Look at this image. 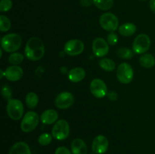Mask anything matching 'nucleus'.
Masks as SVG:
<instances>
[{"mask_svg":"<svg viewBox=\"0 0 155 154\" xmlns=\"http://www.w3.org/2000/svg\"><path fill=\"white\" fill-rule=\"evenodd\" d=\"M24 53L28 60L32 61L40 60L45 54V46L42 41L38 37L30 38L26 44Z\"/></svg>","mask_w":155,"mask_h":154,"instance_id":"f257e3e1","label":"nucleus"},{"mask_svg":"<svg viewBox=\"0 0 155 154\" xmlns=\"http://www.w3.org/2000/svg\"><path fill=\"white\" fill-rule=\"evenodd\" d=\"M22 44L21 36L17 33H10L3 36L1 39L2 49L8 53L18 51Z\"/></svg>","mask_w":155,"mask_h":154,"instance_id":"f03ea898","label":"nucleus"},{"mask_svg":"<svg viewBox=\"0 0 155 154\" xmlns=\"http://www.w3.org/2000/svg\"><path fill=\"white\" fill-rule=\"evenodd\" d=\"M6 110L12 120L18 121L23 117L24 112V104L20 100L11 99L8 101Z\"/></svg>","mask_w":155,"mask_h":154,"instance_id":"7ed1b4c3","label":"nucleus"},{"mask_svg":"<svg viewBox=\"0 0 155 154\" xmlns=\"http://www.w3.org/2000/svg\"><path fill=\"white\" fill-rule=\"evenodd\" d=\"M39 115L33 111H29L23 116L21 128L25 133L31 132L37 127L39 122Z\"/></svg>","mask_w":155,"mask_h":154,"instance_id":"20e7f679","label":"nucleus"},{"mask_svg":"<svg viewBox=\"0 0 155 154\" xmlns=\"http://www.w3.org/2000/svg\"><path fill=\"white\" fill-rule=\"evenodd\" d=\"M99 24L104 30L108 32H114L119 28V20L117 17L110 12H106L101 15Z\"/></svg>","mask_w":155,"mask_h":154,"instance_id":"39448f33","label":"nucleus"},{"mask_svg":"<svg viewBox=\"0 0 155 154\" xmlns=\"http://www.w3.org/2000/svg\"><path fill=\"white\" fill-rule=\"evenodd\" d=\"M134 76V71L131 65L128 63H122L117 69V77L118 81L123 84H129Z\"/></svg>","mask_w":155,"mask_h":154,"instance_id":"423d86ee","label":"nucleus"},{"mask_svg":"<svg viewBox=\"0 0 155 154\" xmlns=\"http://www.w3.org/2000/svg\"><path fill=\"white\" fill-rule=\"evenodd\" d=\"M70 134V126L68 122L64 119L57 121L51 130V135L54 139L64 140L68 137Z\"/></svg>","mask_w":155,"mask_h":154,"instance_id":"0eeeda50","label":"nucleus"},{"mask_svg":"<svg viewBox=\"0 0 155 154\" xmlns=\"http://www.w3.org/2000/svg\"><path fill=\"white\" fill-rule=\"evenodd\" d=\"M151 39L146 34H139L135 38L133 43V50L136 54H145L151 47Z\"/></svg>","mask_w":155,"mask_h":154,"instance_id":"6e6552de","label":"nucleus"},{"mask_svg":"<svg viewBox=\"0 0 155 154\" xmlns=\"http://www.w3.org/2000/svg\"><path fill=\"white\" fill-rule=\"evenodd\" d=\"M85 45L80 39H71L65 43L64 51L69 56H77L83 53Z\"/></svg>","mask_w":155,"mask_h":154,"instance_id":"1a4fd4ad","label":"nucleus"},{"mask_svg":"<svg viewBox=\"0 0 155 154\" xmlns=\"http://www.w3.org/2000/svg\"><path fill=\"white\" fill-rule=\"evenodd\" d=\"M74 95L68 91H63L59 93L54 99V104L56 107L61 110L68 109L74 104Z\"/></svg>","mask_w":155,"mask_h":154,"instance_id":"9d476101","label":"nucleus"},{"mask_svg":"<svg viewBox=\"0 0 155 154\" xmlns=\"http://www.w3.org/2000/svg\"><path fill=\"white\" fill-rule=\"evenodd\" d=\"M90 91L94 97L102 98L107 96V87L105 82L101 79H95L90 83Z\"/></svg>","mask_w":155,"mask_h":154,"instance_id":"9b49d317","label":"nucleus"},{"mask_svg":"<svg viewBox=\"0 0 155 154\" xmlns=\"http://www.w3.org/2000/svg\"><path fill=\"white\" fill-rule=\"evenodd\" d=\"M92 51L96 57H104L109 52V44L102 38H95L92 42Z\"/></svg>","mask_w":155,"mask_h":154,"instance_id":"f8f14e48","label":"nucleus"},{"mask_svg":"<svg viewBox=\"0 0 155 154\" xmlns=\"http://www.w3.org/2000/svg\"><path fill=\"white\" fill-rule=\"evenodd\" d=\"M109 147V141L104 135L96 136L94 138L92 144V149L95 153L104 154L107 152Z\"/></svg>","mask_w":155,"mask_h":154,"instance_id":"ddd939ff","label":"nucleus"},{"mask_svg":"<svg viewBox=\"0 0 155 154\" xmlns=\"http://www.w3.org/2000/svg\"><path fill=\"white\" fill-rule=\"evenodd\" d=\"M24 75V70L18 65H12L5 70V77L11 82H16Z\"/></svg>","mask_w":155,"mask_h":154,"instance_id":"4468645a","label":"nucleus"},{"mask_svg":"<svg viewBox=\"0 0 155 154\" xmlns=\"http://www.w3.org/2000/svg\"><path fill=\"white\" fill-rule=\"evenodd\" d=\"M58 119V113L57 111L52 109L46 110L42 113L40 116V120L44 125H51L57 122Z\"/></svg>","mask_w":155,"mask_h":154,"instance_id":"2eb2a0df","label":"nucleus"},{"mask_svg":"<svg viewBox=\"0 0 155 154\" xmlns=\"http://www.w3.org/2000/svg\"><path fill=\"white\" fill-rule=\"evenodd\" d=\"M71 152L73 154H87L88 149L84 140L75 138L71 143Z\"/></svg>","mask_w":155,"mask_h":154,"instance_id":"dca6fc26","label":"nucleus"},{"mask_svg":"<svg viewBox=\"0 0 155 154\" xmlns=\"http://www.w3.org/2000/svg\"><path fill=\"white\" fill-rule=\"evenodd\" d=\"M86 77V71L81 67H75L71 69L68 72V79L72 82H79Z\"/></svg>","mask_w":155,"mask_h":154,"instance_id":"f3484780","label":"nucleus"},{"mask_svg":"<svg viewBox=\"0 0 155 154\" xmlns=\"http://www.w3.org/2000/svg\"><path fill=\"white\" fill-rule=\"evenodd\" d=\"M9 154H32L28 144L25 142L20 141L15 143L11 147Z\"/></svg>","mask_w":155,"mask_h":154,"instance_id":"a211bd4d","label":"nucleus"},{"mask_svg":"<svg viewBox=\"0 0 155 154\" xmlns=\"http://www.w3.org/2000/svg\"><path fill=\"white\" fill-rule=\"evenodd\" d=\"M119 33L123 36H132L136 32V26L133 23H126L120 26Z\"/></svg>","mask_w":155,"mask_h":154,"instance_id":"6ab92c4d","label":"nucleus"},{"mask_svg":"<svg viewBox=\"0 0 155 154\" xmlns=\"http://www.w3.org/2000/svg\"><path fill=\"white\" fill-rule=\"evenodd\" d=\"M139 63L143 67L151 68L155 65V57L151 54L145 53L139 57Z\"/></svg>","mask_w":155,"mask_h":154,"instance_id":"aec40b11","label":"nucleus"},{"mask_svg":"<svg viewBox=\"0 0 155 154\" xmlns=\"http://www.w3.org/2000/svg\"><path fill=\"white\" fill-rule=\"evenodd\" d=\"M100 67L107 72H112L116 68V63L110 58H101L98 62Z\"/></svg>","mask_w":155,"mask_h":154,"instance_id":"412c9836","label":"nucleus"},{"mask_svg":"<svg viewBox=\"0 0 155 154\" xmlns=\"http://www.w3.org/2000/svg\"><path fill=\"white\" fill-rule=\"evenodd\" d=\"M25 102L27 107L30 109L36 108L39 103L38 95L34 92H29L25 98Z\"/></svg>","mask_w":155,"mask_h":154,"instance_id":"4be33fe9","label":"nucleus"},{"mask_svg":"<svg viewBox=\"0 0 155 154\" xmlns=\"http://www.w3.org/2000/svg\"><path fill=\"white\" fill-rule=\"evenodd\" d=\"M93 4L101 10L107 11L113 7L114 0H93Z\"/></svg>","mask_w":155,"mask_h":154,"instance_id":"5701e85b","label":"nucleus"},{"mask_svg":"<svg viewBox=\"0 0 155 154\" xmlns=\"http://www.w3.org/2000/svg\"><path fill=\"white\" fill-rule=\"evenodd\" d=\"M133 52L134 51L127 48H120L117 51V55L120 58L124 59V60H130L133 57Z\"/></svg>","mask_w":155,"mask_h":154,"instance_id":"b1692460","label":"nucleus"},{"mask_svg":"<svg viewBox=\"0 0 155 154\" xmlns=\"http://www.w3.org/2000/svg\"><path fill=\"white\" fill-rule=\"evenodd\" d=\"M24 59V54L21 53L14 52L12 54H10L8 57V61L12 65H18L21 63H22Z\"/></svg>","mask_w":155,"mask_h":154,"instance_id":"393cba45","label":"nucleus"},{"mask_svg":"<svg viewBox=\"0 0 155 154\" xmlns=\"http://www.w3.org/2000/svg\"><path fill=\"white\" fill-rule=\"evenodd\" d=\"M12 27V23L9 20L8 18H7L5 15H1L0 16V30L1 32L4 33V32L8 31Z\"/></svg>","mask_w":155,"mask_h":154,"instance_id":"a878e982","label":"nucleus"},{"mask_svg":"<svg viewBox=\"0 0 155 154\" xmlns=\"http://www.w3.org/2000/svg\"><path fill=\"white\" fill-rule=\"evenodd\" d=\"M53 136L51 134H48V133H43V134H40L38 138V141L39 143L42 146H47V145L50 144L52 140Z\"/></svg>","mask_w":155,"mask_h":154,"instance_id":"bb28decb","label":"nucleus"},{"mask_svg":"<svg viewBox=\"0 0 155 154\" xmlns=\"http://www.w3.org/2000/svg\"><path fill=\"white\" fill-rule=\"evenodd\" d=\"M1 93L2 95L3 98L5 100H7L8 101L9 100L12 99V88H10V86H8V85H4L2 87L1 89Z\"/></svg>","mask_w":155,"mask_h":154,"instance_id":"cd10ccee","label":"nucleus"},{"mask_svg":"<svg viewBox=\"0 0 155 154\" xmlns=\"http://www.w3.org/2000/svg\"><path fill=\"white\" fill-rule=\"evenodd\" d=\"M13 3L12 0H1L0 2V11L2 12L8 11L12 8Z\"/></svg>","mask_w":155,"mask_h":154,"instance_id":"c85d7f7f","label":"nucleus"},{"mask_svg":"<svg viewBox=\"0 0 155 154\" xmlns=\"http://www.w3.org/2000/svg\"><path fill=\"white\" fill-rule=\"evenodd\" d=\"M107 42L109 45H115L118 42V36L114 32H110L107 36Z\"/></svg>","mask_w":155,"mask_h":154,"instance_id":"c756f323","label":"nucleus"},{"mask_svg":"<svg viewBox=\"0 0 155 154\" xmlns=\"http://www.w3.org/2000/svg\"><path fill=\"white\" fill-rule=\"evenodd\" d=\"M54 154H72L71 151L65 146H59L56 149Z\"/></svg>","mask_w":155,"mask_h":154,"instance_id":"7c9ffc66","label":"nucleus"},{"mask_svg":"<svg viewBox=\"0 0 155 154\" xmlns=\"http://www.w3.org/2000/svg\"><path fill=\"white\" fill-rule=\"evenodd\" d=\"M107 97L110 101H115L117 100L118 98V95L117 92L114 91H110L107 92Z\"/></svg>","mask_w":155,"mask_h":154,"instance_id":"2f4dec72","label":"nucleus"},{"mask_svg":"<svg viewBox=\"0 0 155 154\" xmlns=\"http://www.w3.org/2000/svg\"><path fill=\"white\" fill-rule=\"evenodd\" d=\"M80 5L84 8L90 7L93 4V0H80Z\"/></svg>","mask_w":155,"mask_h":154,"instance_id":"473e14b6","label":"nucleus"},{"mask_svg":"<svg viewBox=\"0 0 155 154\" xmlns=\"http://www.w3.org/2000/svg\"><path fill=\"white\" fill-rule=\"evenodd\" d=\"M149 7L151 11L155 13V0H150L149 2Z\"/></svg>","mask_w":155,"mask_h":154,"instance_id":"72a5a7b5","label":"nucleus"},{"mask_svg":"<svg viewBox=\"0 0 155 154\" xmlns=\"http://www.w3.org/2000/svg\"><path fill=\"white\" fill-rule=\"evenodd\" d=\"M142 1H146V0H142Z\"/></svg>","mask_w":155,"mask_h":154,"instance_id":"f704fd0d","label":"nucleus"}]
</instances>
